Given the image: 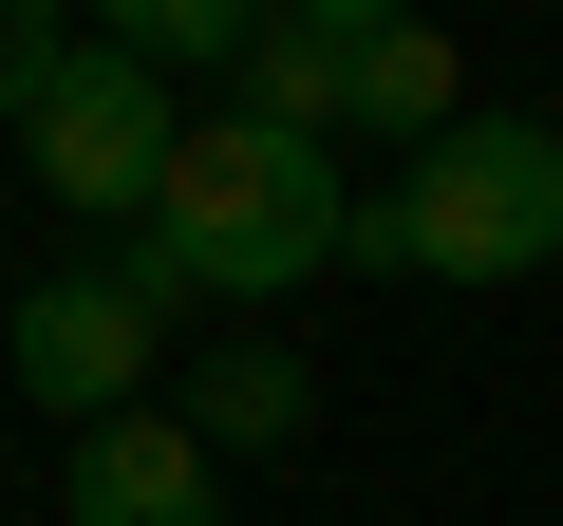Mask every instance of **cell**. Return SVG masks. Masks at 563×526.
I'll return each mask as SVG.
<instances>
[{
    "label": "cell",
    "mask_w": 563,
    "mask_h": 526,
    "mask_svg": "<svg viewBox=\"0 0 563 526\" xmlns=\"http://www.w3.org/2000/svg\"><path fill=\"white\" fill-rule=\"evenodd\" d=\"M169 263H57V283H20V320H0V376H20L38 414H76V432H113L132 395H151V339H169Z\"/></svg>",
    "instance_id": "3957f363"
},
{
    "label": "cell",
    "mask_w": 563,
    "mask_h": 526,
    "mask_svg": "<svg viewBox=\"0 0 563 526\" xmlns=\"http://www.w3.org/2000/svg\"><path fill=\"white\" fill-rule=\"evenodd\" d=\"M357 263H413V283H526V263H563V132L470 113L451 151L395 169V207H357Z\"/></svg>",
    "instance_id": "7a4b0ae2"
},
{
    "label": "cell",
    "mask_w": 563,
    "mask_h": 526,
    "mask_svg": "<svg viewBox=\"0 0 563 526\" xmlns=\"http://www.w3.org/2000/svg\"><path fill=\"white\" fill-rule=\"evenodd\" d=\"M57 57H76V39H57V20H20V0H0V132H20V113L57 95Z\"/></svg>",
    "instance_id": "30bf717a"
},
{
    "label": "cell",
    "mask_w": 563,
    "mask_h": 526,
    "mask_svg": "<svg viewBox=\"0 0 563 526\" xmlns=\"http://www.w3.org/2000/svg\"><path fill=\"white\" fill-rule=\"evenodd\" d=\"M188 432L207 451H282V432H301V358H282V339H225L207 395H188Z\"/></svg>",
    "instance_id": "ba28073f"
},
{
    "label": "cell",
    "mask_w": 563,
    "mask_h": 526,
    "mask_svg": "<svg viewBox=\"0 0 563 526\" xmlns=\"http://www.w3.org/2000/svg\"><path fill=\"white\" fill-rule=\"evenodd\" d=\"M339 244H357V207H339V151L263 132V113H188V151H169V207H151V263H169L188 302H301Z\"/></svg>",
    "instance_id": "6da1fadb"
},
{
    "label": "cell",
    "mask_w": 563,
    "mask_h": 526,
    "mask_svg": "<svg viewBox=\"0 0 563 526\" xmlns=\"http://www.w3.org/2000/svg\"><path fill=\"white\" fill-rule=\"evenodd\" d=\"M263 20L244 0H113V57H151V76H207V57H244Z\"/></svg>",
    "instance_id": "9c48e42d"
},
{
    "label": "cell",
    "mask_w": 563,
    "mask_h": 526,
    "mask_svg": "<svg viewBox=\"0 0 563 526\" xmlns=\"http://www.w3.org/2000/svg\"><path fill=\"white\" fill-rule=\"evenodd\" d=\"M20 151H38V188H57V207H113V226H151V207H169V151H188V113H169V76H151V57L76 39V57H57V95L20 113Z\"/></svg>",
    "instance_id": "277c9868"
},
{
    "label": "cell",
    "mask_w": 563,
    "mask_h": 526,
    "mask_svg": "<svg viewBox=\"0 0 563 526\" xmlns=\"http://www.w3.org/2000/svg\"><path fill=\"white\" fill-rule=\"evenodd\" d=\"M357 57H376V0H301V20L244 39V113L301 132V151H339L357 132Z\"/></svg>",
    "instance_id": "8992f818"
},
{
    "label": "cell",
    "mask_w": 563,
    "mask_h": 526,
    "mask_svg": "<svg viewBox=\"0 0 563 526\" xmlns=\"http://www.w3.org/2000/svg\"><path fill=\"white\" fill-rule=\"evenodd\" d=\"M357 132H413V151H451V132H470V95H451V39L376 20V57H357Z\"/></svg>",
    "instance_id": "52a82bcc"
},
{
    "label": "cell",
    "mask_w": 563,
    "mask_h": 526,
    "mask_svg": "<svg viewBox=\"0 0 563 526\" xmlns=\"http://www.w3.org/2000/svg\"><path fill=\"white\" fill-rule=\"evenodd\" d=\"M57 507H76V526H225V451H207L188 414H113V432H76Z\"/></svg>",
    "instance_id": "5b68a950"
}]
</instances>
